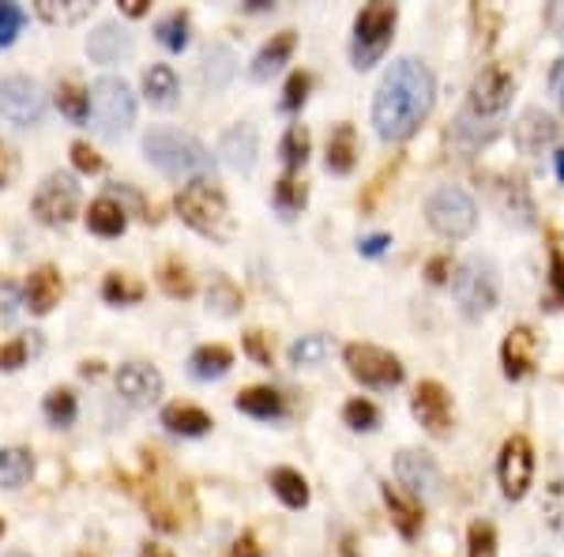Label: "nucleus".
<instances>
[{
	"mask_svg": "<svg viewBox=\"0 0 564 557\" xmlns=\"http://www.w3.org/2000/svg\"><path fill=\"white\" fill-rule=\"evenodd\" d=\"M230 365H234V354L226 351V346H199V351H193V358H188V369H193V377L199 381H218V377H226L230 373Z\"/></svg>",
	"mask_w": 564,
	"mask_h": 557,
	"instance_id": "24",
	"label": "nucleus"
},
{
	"mask_svg": "<svg viewBox=\"0 0 564 557\" xmlns=\"http://www.w3.org/2000/svg\"><path fill=\"white\" fill-rule=\"evenodd\" d=\"M57 301H61V271L39 268L26 279V306H31V313H50Z\"/></svg>",
	"mask_w": 564,
	"mask_h": 557,
	"instance_id": "21",
	"label": "nucleus"
},
{
	"mask_svg": "<svg viewBox=\"0 0 564 557\" xmlns=\"http://www.w3.org/2000/svg\"><path fill=\"white\" fill-rule=\"evenodd\" d=\"M90 98V121H95L98 136L106 140H117L121 132L132 129L135 121V95L124 79L117 76H102L95 79V87L87 90Z\"/></svg>",
	"mask_w": 564,
	"mask_h": 557,
	"instance_id": "4",
	"label": "nucleus"
},
{
	"mask_svg": "<svg viewBox=\"0 0 564 557\" xmlns=\"http://www.w3.org/2000/svg\"><path fill=\"white\" fill-rule=\"evenodd\" d=\"M23 362H26V340L0 346V369H20Z\"/></svg>",
	"mask_w": 564,
	"mask_h": 557,
	"instance_id": "48",
	"label": "nucleus"
},
{
	"mask_svg": "<svg viewBox=\"0 0 564 557\" xmlns=\"http://www.w3.org/2000/svg\"><path fill=\"white\" fill-rule=\"evenodd\" d=\"M271 490L286 508H305L308 505V482L294 468H275L271 471Z\"/></svg>",
	"mask_w": 564,
	"mask_h": 557,
	"instance_id": "26",
	"label": "nucleus"
},
{
	"mask_svg": "<svg viewBox=\"0 0 564 557\" xmlns=\"http://www.w3.org/2000/svg\"><path fill=\"white\" fill-rule=\"evenodd\" d=\"M143 154L159 167L166 178H196V181H212L215 178V159L196 136L177 132V129H154L143 136Z\"/></svg>",
	"mask_w": 564,
	"mask_h": 557,
	"instance_id": "2",
	"label": "nucleus"
},
{
	"mask_svg": "<svg viewBox=\"0 0 564 557\" xmlns=\"http://www.w3.org/2000/svg\"><path fill=\"white\" fill-rule=\"evenodd\" d=\"M12 173H15V159L8 154L4 143H0V189H4L8 181H12Z\"/></svg>",
	"mask_w": 564,
	"mask_h": 557,
	"instance_id": "55",
	"label": "nucleus"
},
{
	"mask_svg": "<svg viewBox=\"0 0 564 557\" xmlns=\"http://www.w3.org/2000/svg\"><path fill=\"white\" fill-rule=\"evenodd\" d=\"M308 87H313V79L305 76V72H294V76L286 79V90H282V109L286 114H297V109L305 106V98H308Z\"/></svg>",
	"mask_w": 564,
	"mask_h": 557,
	"instance_id": "44",
	"label": "nucleus"
},
{
	"mask_svg": "<svg viewBox=\"0 0 564 557\" xmlns=\"http://www.w3.org/2000/svg\"><path fill=\"white\" fill-rule=\"evenodd\" d=\"M26 12L20 4H0V45H12L15 34L23 31Z\"/></svg>",
	"mask_w": 564,
	"mask_h": 557,
	"instance_id": "45",
	"label": "nucleus"
},
{
	"mask_svg": "<svg viewBox=\"0 0 564 557\" xmlns=\"http://www.w3.org/2000/svg\"><path fill=\"white\" fill-rule=\"evenodd\" d=\"M124 12H129V15H143V12H148V0H124Z\"/></svg>",
	"mask_w": 564,
	"mask_h": 557,
	"instance_id": "57",
	"label": "nucleus"
},
{
	"mask_svg": "<svg viewBox=\"0 0 564 557\" xmlns=\"http://www.w3.org/2000/svg\"><path fill=\"white\" fill-rule=\"evenodd\" d=\"M343 358H347L350 377L361 381L366 388L403 385V362L391 351H380V346H372V343H350L347 351H343Z\"/></svg>",
	"mask_w": 564,
	"mask_h": 557,
	"instance_id": "9",
	"label": "nucleus"
},
{
	"mask_svg": "<svg viewBox=\"0 0 564 557\" xmlns=\"http://www.w3.org/2000/svg\"><path fill=\"white\" fill-rule=\"evenodd\" d=\"M72 162H76V170H84V173H98V170H102V159H98V154L90 151L87 143H72Z\"/></svg>",
	"mask_w": 564,
	"mask_h": 557,
	"instance_id": "47",
	"label": "nucleus"
},
{
	"mask_svg": "<svg viewBox=\"0 0 564 557\" xmlns=\"http://www.w3.org/2000/svg\"><path fill=\"white\" fill-rule=\"evenodd\" d=\"M553 167H557V178L564 181V151H557V154H553Z\"/></svg>",
	"mask_w": 564,
	"mask_h": 557,
	"instance_id": "58",
	"label": "nucleus"
},
{
	"mask_svg": "<svg viewBox=\"0 0 564 557\" xmlns=\"http://www.w3.org/2000/svg\"><path fill=\"white\" fill-rule=\"evenodd\" d=\"M433 72L414 57H399L391 61V68L384 72L377 87V98H372V125H377L380 140H406V136L417 132V125L430 117L433 109Z\"/></svg>",
	"mask_w": 564,
	"mask_h": 557,
	"instance_id": "1",
	"label": "nucleus"
},
{
	"mask_svg": "<svg viewBox=\"0 0 564 557\" xmlns=\"http://www.w3.org/2000/svg\"><path fill=\"white\" fill-rule=\"evenodd\" d=\"M234 76V53L226 45H212L204 53V79L212 84V90H223Z\"/></svg>",
	"mask_w": 564,
	"mask_h": 557,
	"instance_id": "34",
	"label": "nucleus"
},
{
	"mask_svg": "<svg viewBox=\"0 0 564 557\" xmlns=\"http://www.w3.org/2000/svg\"><path fill=\"white\" fill-rule=\"evenodd\" d=\"M327 354H332V343H327V335H302L294 346H290V365H321Z\"/></svg>",
	"mask_w": 564,
	"mask_h": 557,
	"instance_id": "36",
	"label": "nucleus"
},
{
	"mask_svg": "<svg viewBox=\"0 0 564 557\" xmlns=\"http://www.w3.org/2000/svg\"><path fill=\"white\" fill-rule=\"evenodd\" d=\"M550 87H553V98H557V109H561V117H564V57L557 61V68H553Z\"/></svg>",
	"mask_w": 564,
	"mask_h": 557,
	"instance_id": "52",
	"label": "nucleus"
},
{
	"mask_svg": "<svg viewBox=\"0 0 564 557\" xmlns=\"http://www.w3.org/2000/svg\"><path fill=\"white\" fill-rule=\"evenodd\" d=\"M452 294H456L459 309L467 317H486L489 309L497 306L500 282H497V268L494 260L486 257H467L452 276Z\"/></svg>",
	"mask_w": 564,
	"mask_h": 557,
	"instance_id": "6",
	"label": "nucleus"
},
{
	"mask_svg": "<svg viewBox=\"0 0 564 557\" xmlns=\"http://www.w3.org/2000/svg\"><path fill=\"white\" fill-rule=\"evenodd\" d=\"M388 245H391L388 234H372V237H366V242H358V249H361V257H380Z\"/></svg>",
	"mask_w": 564,
	"mask_h": 557,
	"instance_id": "51",
	"label": "nucleus"
},
{
	"mask_svg": "<svg viewBox=\"0 0 564 557\" xmlns=\"http://www.w3.org/2000/svg\"><path fill=\"white\" fill-rule=\"evenodd\" d=\"M245 351H249L260 365H271V351H268V343H263V335H260V332H249V335H245Z\"/></svg>",
	"mask_w": 564,
	"mask_h": 557,
	"instance_id": "50",
	"label": "nucleus"
},
{
	"mask_svg": "<svg viewBox=\"0 0 564 557\" xmlns=\"http://www.w3.org/2000/svg\"><path fill=\"white\" fill-rule=\"evenodd\" d=\"M545 23H550V31L564 42V4H550V8H545Z\"/></svg>",
	"mask_w": 564,
	"mask_h": 557,
	"instance_id": "53",
	"label": "nucleus"
},
{
	"mask_svg": "<svg viewBox=\"0 0 564 557\" xmlns=\"http://www.w3.org/2000/svg\"><path fill=\"white\" fill-rule=\"evenodd\" d=\"M550 287H553V294H557V301L564 306V253H553V257H550Z\"/></svg>",
	"mask_w": 564,
	"mask_h": 557,
	"instance_id": "49",
	"label": "nucleus"
},
{
	"mask_svg": "<svg viewBox=\"0 0 564 557\" xmlns=\"http://www.w3.org/2000/svg\"><path fill=\"white\" fill-rule=\"evenodd\" d=\"M414 418L422 422L430 433H448V426H452V399H448V392H444V385H436V381H422L414 392Z\"/></svg>",
	"mask_w": 564,
	"mask_h": 557,
	"instance_id": "14",
	"label": "nucleus"
},
{
	"mask_svg": "<svg viewBox=\"0 0 564 557\" xmlns=\"http://www.w3.org/2000/svg\"><path fill=\"white\" fill-rule=\"evenodd\" d=\"M177 212L193 226L196 234L215 237V242H230L234 237V218L226 207V196L218 193L212 181H193L177 193Z\"/></svg>",
	"mask_w": 564,
	"mask_h": 557,
	"instance_id": "3",
	"label": "nucleus"
},
{
	"mask_svg": "<svg viewBox=\"0 0 564 557\" xmlns=\"http://www.w3.org/2000/svg\"><path fill=\"white\" fill-rule=\"evenodd\" d=\"M90 0H39V15L45 23H79L90 15Z\"/></svg>",
	"mask_w": 564,
	"mask_h": 557,
	"instance_id": "32",
	"label": "nucleus"
},
{
	"mask_svg": "<svg viewBox=\"0 0 564 557\" xmlns=\"http://www.w3.org/2000/svg\"><path fill=\"white\" fill-rule=\"evenodd\" d=\"M12 557H23V554H12Z\"/></svg>",
	"mask_w": 564,
	"mask_h": 557,
	"instance_id": "61",
	"label": "nucleus"
},
{
	"mask_svg": "<svg viewBox=\"0 0 564 557\" xmlns=\"http://www.w3.org/2000/svg\"><path fill=\"white\" fill-rule=\"evenodd\" d=\"M0 535H4V519H0Z\"/></svg>",
	"mask_w": 564,
	"mask_h": 557,
	"instance_id": "60",
	"label": "nucleus"
},
{
	"mask_svg": "<svg viewBox=\"0 0 564 557\" xmlns=\"http://www.w3.org/2000/svg\"><path fill=\"white\" fill-rule=\"evenodd\" d=\"M395 479L411 490V497H422V501H433L441 497V468L433 463L430 452H414V449H403L395 456Z\"/></svg>",
	"mask_w": 564,
	"mask_h": 557,
	"instance_id": "13",
	"label": "nucleus"
},
{
	"mask_svg": "<svg viewBox=\"0 0 564 557\" xmlns=\"http://www.w3.org/2000/svg\"><path fill=\"white\" fill-rule=\"evenodd\" d=\"M500 358H505V377L508 381H523L527 373L539 365V335L531 328H516L508 332L505 346H500Z\"/></svg>",
	"mask_w": 564,
	"mask_h": 557,
	"instance_id": "17",
	"label": "nucleus"
},
{
	"mask_svg": "<svg viewBox=\"0 0 564 557\" xmlns=\"http://www.w3.org/2000/svg\"><path fill=\"white\" fill-rule=\"evenodd\" d=\"M162 426L170 433H181V437H204L212 429V418L204 415L199 407H188V404H174L162 410Z\"/></svg>",
	"mask_w": 564,
	"mask_h": 557,
	"instance_id": "23",
	"label": "nucleus"
},
{
	"mask_svg": "<svg viewBox=\"0 0 564 557\" xmlns=\"http://www.w3.org/2000/svg\"><path fill=\"white\" fill-rule=\"evenodd\" d=\"M512 90H516L512 72H508L505 65H486L475 76V84H470V98H467L463 117L494 129V121L497 117H505L508 103H512Z\"/></svg>",
	"mask_w": 564,
	"mask_h": 557,
	"instance_id": "7",
	"label": "nucleus"
},
{
	"mask_svg": "<svg viewBox=\"0 0 564 557\" xmlns=\"http://www.w3.org/2000/svg\"><path fill=\"white\" fill-rule=\"evenodd\" d=\"M76 207H79V185L68 173H50L39 193H34V215L50 226L68 223V218L76 215Z\"/></svg>",
	"mask_w": 564,
	"mask_h": 557,
	"instance_id": "12",
	"label": "nucleus"
},
{
	"mask_svg": "<svg viewBox=\"0 0 564 557\" xmlns=\"http://www.w3.org/2000/svg\"><path fill=\"white\" fill-rule=\"evenodd\" d=\"M34 474V460L26 449H0V486L15 490Z\"/></svg>",
	"mask_w": 564,
	"mask_h": 557,
	"instance_id": "31",
	"label": "nucleus"
},
{
	"mask_svg": "<svg viewBox=\"0 0 564 557\" xmlns=\"http://www.w3.org/2000/svg\"><path fill=\"white\" fill-rule=\"evenodd\" d=\"M162 287H166L174 298H177V294H181V298H185V294H193V282H188L185 268H181L177 260H170L166 268H162Z\"/></svg>",
	"mask_w": 564,
	"mask_h": 557,
	"instance_id": "46",
	"label": "nucleus"
},
{
	"mask_svg": "<svg viewBox=\"0 0 564 557\" xmlns=\"http://www.w3.org/2000/svg\"><path fill=\"white\" fill-rule=\"evenodd\" d=\"M279 154H282V167H286V173H297L305 167L308 159V132L302 129V125H290L286 136H282L279 143Z\"/></svg>",
	"mask_w": 564,
	"mask_h": 557,
	"instance_id": "33",
	"label": "nucleus"
},
{
	"mask_svg": "<svg viewBox=\"0 0 564 557\" xmlns=\"http://www.w3.org/2000/svg\"><path fill=\"white\" fill-rule=\"evenodd\" d=\"M45 418H50L53 426H68L72 418H76V396H72L68 388H57L45 396Z\"/></svg>",
	"mask_w": 564,
	"mask_h": 557,
	"instance_id": "43",
	"label": "nucleus"
},
{
	"mask_svg": "<svg viewBox=\"0 0 564 557\" xmlns=\"http://www.w3.org/2000/svg\"><path fill=\"white\" fill-rule=\"evenodd\" d=\"M154 34H159V42L166 45V50H185L188 45V20L181 12H174V15H166V20H159Z\"/></svg>",
	"mask_w": 564,
	"mask_h": 557,
	"instance_id": "42",
	"label": "nucleus"
},
{
	"mask_svg": "<svg viewBox=\"0 0 564 557\" xmlns=\"http://www.w3.org/2000/svg\"><path fill=\"white\" fill-rule=\"evenodd\" d=\"M305 200H308V189H305V181L294 178V173H286V178H282L279 185H275V207L282 212V218L302 215Z\"/></svg>",
	"mask_w": 564,
	"mask_h": 557,
	"instance_id": "35",
	"label": "nucleus"
},
{
	"mask_svg": "<svg viewBox=\"0 0 564 557\" xmlns=\"http://www.w3.org/2000/svg\"><path fill=\"white\" fill-rule=\"evenodd\" d=\"M395 20H399L395 4L361 8L358 20H354V45H350L354 68H372L384 57L391 45V31H395Z\"/></svg>",
	"mask_w": 564,
	"mask_h": 557,
	"instance_id": "5",
	"label": "nucleus"
},
{
	"mask_svg": "<svg viewBox=\"0 0 564 557\" xmlns=\"http://www.w3.org/2000/svg\"><path fill=\"white\" fill-rule=\"evenodd\" d=\"M102 298L113 301V306H132V301L143 298V287L135 279H129V276H106Z\"/></svg>",
	"mask_w": 564,
	"mask_h": 557,
	"instance_id": "39",
	"label": "nucleus"
},
{
	"mask_svg": "<svg viewBox=\"0 0 564 557\" xmlns=\"http://www.w3.org/2000/svg\"><path fill=\"white\" fill-rule=\"evenodd\" d=\"M143 95L154 106H170L177 98V76L170 65H151L143 72Z\"/></svg>",
	"mask_w": 564,
	"mask_h": 557,
	"instance_id": "29",
	"label": "nucleus"
},
{
	"mask_svg": "<svg viewBox=\"0 0 564 557\" xmlns=\"http://www.w3.org/2000/svg\"><path fill=\"white\" fill-rule=\"evenodd\" d=\"M467 557H497V527L489 519H475L467 535Z\"/></svg>",
	"mask_w": 564,
	"mask_h": 557,
	"instance_id": "38",
	"label": "nucleus"
},
{
	"mask_svg": "<svg viewBox=\"0 0 564 557\" xmlns=\"http://www.w3.org/2000/svg\"><path fill=\"white\" fill-rule=\"evenodd\" d=\"M327 170L332 173H350L354 162H358V140H354V129L350 125H339L327 140Z\"/></svg>",
	"mask_w": 564,
	"mask_h": 557,
	"instance_id": "25",
	"label": "nucleus"
},
{
	"mask_svg": "<svg viewBox=\"0 0 564 557\" xmlns=\"http://www.w3.org/2000/svg\"><path fill=\"white\" fill-rule=\"evenodd\" d=\"M87 53H90V61H98V65H113V61H121L132 53V39H129V31H121L117 23H102L87 39Z\"/></svg>",
	"mask_w": 564,
	"mask_h": 557,
	"instance_id": "18",
	"label": "nucleus"
},
{
	"mask_svg": "<svg viewBox=\"0 0 564 557\" xmlns=\"http://www.w3.org/2000/svg\"><path fill=\"white\" fill-rule=\"evenodd\" d=\"M294 31H282V34H271V42L263 45V50L252 57V79H268V76H275V72L286 65L290 61V53H294Z\"/></svg>",
	"mask_w": 564,
	"mask_h": 557,
	"instance_id": "20",
	"label": "nucleus"
},
{
	"mask_svg": "<svg viewBox=\"0 0 564 557\" xmlns=\"http://www.w3.org/2000/svg\"><path fill=\"white\" fill-rule=\"evenodd\" d=\"M512 140L523 154H542L557 143V125L542 109H523L520 121L512 125Z\"/></svg>",
	"mask_w": 564,
	"mask_h": 557,
	"instance_id": "16",
	"label": "nucleus"
},
{
	"mask_svg": "<svg viewBox=\"0 0 564 557\" xmlns=\"http://www.w3.org/2000/svg\"><path fill=\"white\" fill-rule=\"evenodd\" d=\"M444 271H448V260H433L430 279H433V282H444V279H448V276H444Z\"/></svg>",
	"mask_w": 564,
	"mask_h": 557,
	"instance_id": "56",
	"label": "nucleus"
},
{
	"mask_svg": "<svg viewBox=\"0 0 564 557\" xmlns=\"http://www.w3.org/2000/svg\"><path fill=\"white\" fill-rule=\"evenodd\" d=\"M500 207H505L508 218H516V223H523V226L534 223V204H531V196H527V185L520 178L500 181Z\"/></svg>",
	"mask_w": 564,
	"mask_h": 557,
	"instance_id": "27",
	"label": "nucleus"
},
{
	"mask_svg": "<svg viewBox=\"0 0 564 557\" xmlns=\"http://www.w3.org/2000/svg\"><path fill=\"white\" fill-rule=\"evenodd\" d=\"M497 479H500V490H505L508 501H523L527 490L534 482V449L527 437H508L505 449H500V460H497Z\"/></svg>",
	"mask_w": 564,
	"mask_h": 557,
	"instance_id": "10",
	"label": "nucleus"
},
{
	"mask_svg": "<svg viewBox=\"0 0 564 557\" xmlns=\"http://www.w3.org/2000/svg\"><path fill=\"white\" fill-rule=\"evenodd\" d=\"M124 223H129V215H124V207L117 204V200H95L90 204V212H87V226H90V234H98V237H117V234H124Z\"/></svg>",
	"mask_w": 564,
	"mask_h": 557,
	"instance_id": "22",
	"label": "nucleus"
},
{
	"mask_svg": "<svg viewBox=\"0 0 564 557\" xmlns=\"http://www.w3.org/2000/svg\"><path fill=\"white\" fill-rule=\"evenodd\" d=\"M143 557H174V554H166V550H159V546H148V550H143Z\"/></svg>",
	"mask_w": 564,
	"mask_h": 557,
	"instance_id": "59",
	"label": "nucleus"
},
{
	"mask_svg": "<svg viewBox=\"0 0 564 557\" xmlns=\"http://www.w3.org/2000/svg\"><path fill=\"white\" fill-rule=\"evenodd\" d=\"M234 557H260V546L252 535H241L238 543H234Z\"/></svg>",
	"mask_w": 564,
	"mask_h": 557,
	"instance_id": "54",
	"label": "nucleus"
},
{
	"mask_svg": "<svg viewBox=\"0 0 564 557\" xmlns=\"http://www.w3.org/2000/svg\"><path fill=\"white\" fill-rule=\"evenodd\" d=\"M238 410L252 418H279L282 410H286V404H282V396L275 388H249L238 396Z\"/></svg>",
	"mask_w": 564,
	"mask_h": 557,
	"instance_id": "30",
	"label": "nucleus"
},
{
	"mask_svg": "<svg viewBox=\"0 0 564 557\" xmlns=\"http://www.w3.org/2000/svg\"><path fill=\"white\" fill-rule=\"evenodd\" d=\"M57 106H61V114H65L68 121H76V125L87 121V114H90V98H87V90L79 84H61Z\"/></svg>",
	"mask_w": 564,
	"mask_h": 557,
	"instance_id": "37",
	"label": "nucleus"
},
{
	"mask_svg": "<svg viewBox=\"0 0 564 557\" xmlns=\"http://www.w3.org/2000/svg\"><path fill=\"white\" fill-rule=\"evenodd\" d=\"M223 159L230 162L234 170H241V173H249L252 167H257V151H260V143H257V132L249 129V125H238V129H230L223 136Z\"/></svg>",
	"mask_w": 564,
	"mask_h": 557,
	"instance_id": "19",
	"label": "nucleus"
},
{
	"mask_svg": "<svg viewBox=\"0 0 564 557\" xmlns=\"http://www.w3.org/2000/svg\"><path fill=\"white\" fill-rule=\"evenodd\" d=\"M425 218H430V226L441 237L459 242V237H467L478 226V207L467 189L441 185L430 200H425Z\"/></svg>",
	"mask_w": 564,
	"mask_h": 557,
	"instance_id": "8",
	"label": "nucleus"
},
{
	"mask_svg": "<svg viewBox=\"0 0 564 557\" xmlns=\"http://www.w3.org/2000/svg\"><path fill=\"white\" fill-rule=\"evenodd\" d=\"M384 505L391 508V519H395V527L403 538H414L417 532H422V508H417L414 501H406L399 490L384 486Z\"/></svg>",
	"mask_w": 564,
	"mask_h": 557,
	"instance_id": "28",
	"label": "nucleus"
},
{
	"mask_svg": "<svg viewBox=\"0 0 564 557\" xmlns=\"http://www.w3.org/2000/svg\"><path fill=\"white\" fill-rule=\"evenodd\" d=\"M343 422L350 429H358V433H369V429H377L380 422V410L369 404V399H350L347 407H343Z\"/></svg>",
	"mask_w": 564,
	"mask_h": 557,
	"instance_id": "41",
	"label": "nucleus"
},
{
	"mask_svg": "<svg viewBox=\"0 0 564 557\" xmlns=\"http://www.w3.org/2000/svg\"><path fill=\"white\" fill-rule=\"evenodd\" d=\"M542 516L557 535H564V479H553L542 497Z\"/></svg>",
	"mask_w": 564,
	"mask_h": 557,
	"instance_id": "40",
	"label": "nucleus"
},
{
	"mask_svg": "<svg viewBox=\"0 0 564 557\" xmlns=\"http://www.w3.org/2000/svg\"><path fill=\"white\" fill-rule=\"evenodd\" d=\"M117 392H121L129 404L135 407H148L154 399L162 396V373L154 365H143V362H129L117 369Z\"/></svg>",
	"mask_w": 564,
	"mask_h": 557,
	"instance_id": "15",
	"label": "nucleus"
},
{
	"mask_svg": "<svg viewBox=\"0 0 564 557\" xmlns=\"http://www.w3.org/2000/svg\"><path fill=\"white\" fill-rule=\"evenodd\" d=\"M0 114L12 125H39L45 117V95L31 76H8L0 79Z\"/></svg>",
	"mask_w": 564,
	"mask_h": 557,
	"instance_id": "11",
	"label": "nucleus"
}]
</instances>
